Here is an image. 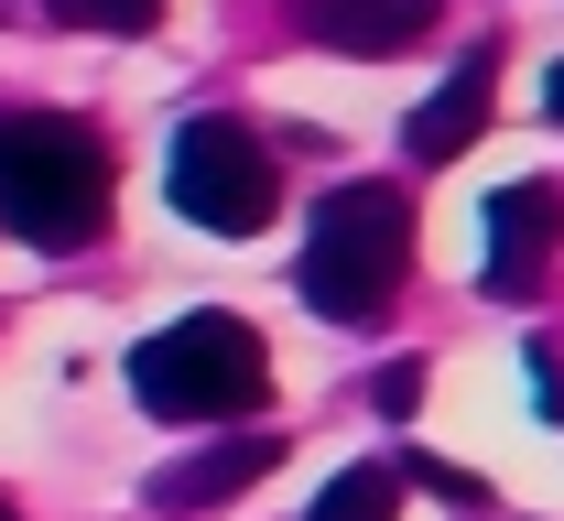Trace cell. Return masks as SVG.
Here are the masks:
<instances>
[{"label": "cell", "instance_id": "9a60e30c", "mask_svg": "<svg viewBox=\"0 0 564 521\" xmlns=\"http://www.w3.org/2000/svg\"><path fill=\"white\" fill-rule=\"evenodd\" d=\"M0 521H22V511H11V500H0Z\"/></svg>", "mask_w": 564, "mask_h": 521}, {"label": "cell", "instance_id": "5bb4252c", "mask_svg": "<svg viewBox=\"0 0 564 521\" xmlns=\"http://www.w3.org/2000/svg\"><path fill=\"white\" fill-rule=\"evenodd\" d=\"M543 109H554V120H564V66H554V76H543Z\"/></svg>", "mask_w": 564, "mask_h": 521}, {"label": "cell", "instance_id": "ba28073f", "mask_svg": "<svg viewBox=\"0 0 564 521\" xmlns=\"http://www.w3.org/2000/svg\"><path fill=\"white\" fill-rule=\"evenodd\" d=\"M445 0H293V22L326 44V55H402L434 33Z\"/></svg>", "mask_w": 564, "mask_h": 521}, {"label": "cell", "instance_id": "30bf717a", "mask_svg": "<svg viewBox=\"0 0 564 521\" xmlns=\"http://www.w3.org/2000/svg\"><path fill=\"white\" fill-rule=\"evenodd\" d=\"M391 478H413V489H434L445 511H489V478H478V467H456V456H402Z\"/></svg>", "mask_w": 564, "mask_h": 521}, {"label": "cell", "instance_id": "5b68a950", "mask_svg": "<svg viewBox=\"0 0 564 521\" xmlns=\"http://www.w3.org/2000/svg\"><path fill=\"white\" fill-rule=\"evenodd\" d=\"M282 467V435L272 424H239V435H217V446H196V456H174V467H152V511L163 521H196V511H228L250 478H272Z\"/></svg>", "mask_w": 564, "mask_h": 521}, {"label": "cell", "instance_id": "4fadbf2b", "mask_svg": "<svg viewBox=\"0 0 564 521\" xmlns=\"http://www.w3.org/2000/svg\"><path fill=\"white\" fill-rule=\"evenodd\" d=\"M521 380H532V402H543V424H564V359L543 348V337L521 348Z\"/></svg>", "mask_w": 564, "mask_h": 521}, {"label": "cell", "instance_id": "6da1fadb", "mask_svg": "<svg viewBox=\"0 0 564 521\" xmlns=\"http://www.w3.org/2000/svg\"><path fill=\"white\" fill-rule=\"evenodd\" d=\"M109 142L66 109H0V228L33 250H87L109 228Z\"/></svg>", "mask_w": 564, "mask_h": 521}, {"label": "cell", "instance_id": "8fae6325", "mask_svg": "<svg viewBox=\"0 0 564 521\" xmlns=\"http://www.w3.org/2000/svg\"><path fill=\"white\" fill-rule=\"evenodd\" d=\"M55 22H76V33H152L163 22V0H44Z\"/></svg>", "mask_w": 564, "mask_h": 521}, {"label": "cell", "instance_id": "7a4b0ae2", "mask_svg": "<svg viewBox=\"0 0 564 521\" xmlns=\"http://www.w3.org/2000/svg\"><path fill=\"white\" fill-rule=\"evenodd\" d=\"M402 272H413V196L380 185V174H358V185H337L315 207L304 261H293V294L315 304L326 326H369V315H391Z\"/></svg>", "mask_w": 564, "mask_h": 521}, {"label": "cell", "instance_id": "9c48e42d", "mask_svg": "<svg viewBox=\"0 0 564 521\" xmlns=\"http://www.w3.org/2000/svg\"><path fill=\"white\" fill-rule=\"evenodd\" d=\"M391 511H402V478L358 456V467H337V478H326V500H315L304 521H391Z\"/></svg>", "mask_w": 564, "mask_h": 521}, {"label": "cell", "instance_id": "8992f818", "mask_svg": "<svg viewBox=\"0 0 564 521\" xmlns=\"http://www.w3.org/2000/svg\"><path fill=\"white\" fill-rule=\"evenodd\" d=\"M489 98H499V44H467L456 76L402 120V152H413V163H456L467 142H489Z\"/></svg>", "mask_w": 564, "mask_h": 521}, {"label": "cell", "instance_id": "7c38bea8", "mask_svg": "<svg viewBox=\"0 0 564 521\" xmlns=\"http://www.w3.org/2000/svg\"><path fill=\"white\" fill-rule=\"evenodd\" d=\"M369 402H380L391 424H413V413H423V359H391V370L369 380Z\"/></svg>", "mask_w": 564, "mask_h": 521}, {"label": "cell", "instance_id": "3957f363", "mask_svg": "<svg viewBox=\"0 0 564 521\" xmlns=\"http://www.w3.org/2000/svg\"><path fill=\"white\" fill-rule=\"evenodd\" d=\"M261 391H272V359L239 315H185L131 348V402L152 424H250Z\"/></svg>", "mask_w": 564, "mask_h": 521}, {"label": "cell", "instance_id": "52a82bcc", "mask_svg": "<svg viewBox=\"0 0 564 521\" xmlns=\"http://www.w3.org/2000/svg\"><path fill=\"white\" fill-rule=\"evenodd\" d=\"M564 250V185H499L489 196V294H532Z\"/></svg>", "mask_w": 564, "mask_h": 521}, {"label": "cell", "instance_id": "277c9868", "mask_svg": "<svg viewBox=\"0 0 564 521\" xmlns=\"http://www.w3.org/2000/svg\"><path fill=\"white\" fill-rule=\"evenodd\" d=\"M163 196H174V218H196L207 239H250V228H272V196H282L272 142L250 120L207 109V120H185L174 152H163Z\"/></svg>", "mask_w": 564, "mask_h": 521}]
</instances>
